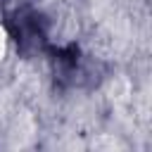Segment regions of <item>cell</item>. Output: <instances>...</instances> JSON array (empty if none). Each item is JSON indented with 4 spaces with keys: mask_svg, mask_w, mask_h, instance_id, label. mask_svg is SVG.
Returning <instances> with one entry per match:
<instances>
[{
    "mask_svg": "<svg viewBox=\"0 0 152 152\" xmlns=\"http://www.w3.org/2000/svg\"><path fill=\"white\" fill-rule=\"evenodd\" d=\"M7 50H10V33H7V28L0 24V62L7 57Z\"/></svg>",
    "mask_w": 152,
    "mask_h": 152,
    "instance_id": "1",
    "label": "cell"
}]
</instances>
